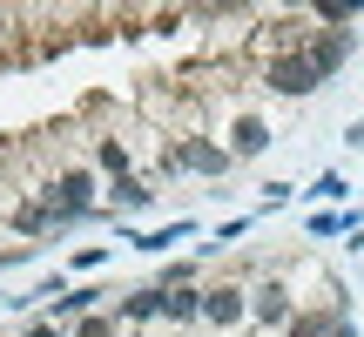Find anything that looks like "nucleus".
Instances as JSON below:
<instances>
[{"label": "nucleus", "instance_id": "nucleus-2", "mask_svg": "<svg viewBox=\"0 0 364 337\" xmlns=\"http://www.w3.org/2000/svg\"><path fill=\"white\" fill-rule=\"evenodd\" d=\"M203 311H209V317H223V324H230V317H236V304H230V290H216V297H209Z\"/></svg>", "mask_w": 364, "mask_h": 337}, {"label": "nucleus", "instance_id": "nucleus-1", "mask_svg": "<svg viewBox=\"0 0 364 337\" xmlns=\"http://www.w3.org/2000/svg\"><path fill=\"white\" fill-rule=\"evenodd\" d=\"M317 75H324L317 61H277V68H270V81H277L284 95H311V88H317Z\"/></svg>", "mask_w": 364, "mask_h": 337}]
</instances>
